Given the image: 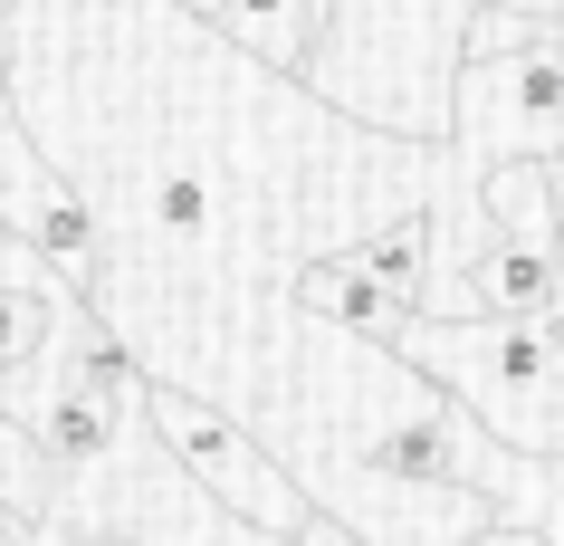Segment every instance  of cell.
Instances as JSON below:
<instances>
[{
	"instance_id": "1",
	"label": "cell",
	"mask_w": 564,
	"mask_h": 546,
	"mask_svg": "<svg viewBox=\"0 0 564 546\" xmlns=\"http://www.w3.org/2000/svg\"><path fill=\"white\" fill-rule=\"evenodd\" d=\"M478 10L564 20V0H335L326 39L306 58V87L373 135L449 144V67H459V30Z\"/></svg>"
},
{
	"instance_id": "2",
	"label": "cell",
	"mask_w": 564,
	"mask_h": 546,
	"mask_svg": "<svg viewBox=\"0 0 564 546\" xmlns=\"http://www.w3.org/2000/svg\"><path fill=\"white\" fill-rule=\"evenodd\" d=\"M392 355L421 384H441L498 451L564 460V335L545 317H412Z\"/></svg>"
},
{
	"instance_id": "3",
	"label": "cell",
	"mask_w": 564,
	"mask_h": 546,
	"mask_svg": "<svg viewBox=\"0 0 564 546\" xmlns=\"http://www.w3.org/2000/svg\"><path fill=\"white\" fill-rule=\"evenodd\" d=\"M449 144L459 163H555L564 153V20L478 10L449 67Z\"/></svg>"
},
{
	"instance_id": "4",
	"label": "cell",
	"mask_w": 564,
	"mask_h": 546,
	"mask_svg": "<svg viewBox=\"0 0 564 546\" xmlns=\"http://www.w3.org/2000/svg\"><path fill=\"white\" fill-rule=\"evenodd\" d=\"M144 431H153V441H163V451H173L230 517H249L259 537H297L306 489L288 480V470H278V451H268L249 422H230L220 403L182 394V384H144Z\"/></svg>"
},
{
	"instance_id": "5",
	"label": "cell",
	"mask_w": 564,
	"mask_h": 546,
	"mask_svg": "<svg viewBox=\"0 0 564 546\" xmlns=\"http://www.w3.org/2000/svg\"><path fill=\"white\" fill-rule=\"evenodd\" d=\"M202 20L230 39L239 58L278 67V77H306L316 39H326V0H202Z\"/></svg>"
},
{
	"instance_id": "6",
	"label": "cell",
	"mask_w": 564,
	"mask_h": 546,
	"mask_svg": "<svg viewBox=\"0 0 564 546\" xmlns=\"http://www.w3.org/2000/svg\"><path fill=\"white\" fill-rule=\"evenodd\" d=\"M498 517H507V527H527L535 546H564V460H517Z\"/></svg>"
},
{
	"instance_id": "7",
	"label": "cell",
	"mask_w": 564,
	"mask_h": 546,
	"mask_svg": "<svg viewBox=\"0 0 564 546\" xmlns=\"http://www.w3.org/2000/svg\"><path fill=\"white\" fill-rule=\"evenodd\" d=\"M58 307H67V288H0V374H20L48 345Z\"/></svg>"
},
{
	"instance_id": "8",
	"label": "cell",
	"mask_w": 564,
	"mask_h": 546,
	"mask_svg": "<svg viewBox=\"0 0 564 546\" xmlns=\"http://www.w3.org/2000/svg\"><path fill=\"white\" fill-rule=\"evenodd\" d=\"M0 288H58V269H48V259H39L10 221H0ZM67 298H77V288H67Z\"/></svg>"
},
{
	"instance_id": "9",
	"label": "cell",
	"mask_w": 564,
	"mask_h": 546,
	"mask_svg": "<svg viewBox=\"0 0 564 546\" xmlns=\"http://www.w3.org/2000/svg\"><path fill=\"white\" fill-rule=\"evenodd\" d=\"M288 546H364V537H355V527H335V517H316V508H306V517H297V537H288Z\"/></svg>"
},
{
	"instance_id": "10",
	"label": "cell",
	"mask_w": 564,
	"mask_h": 546,
	"mask_svg": "<svg viewBox=\"0 0 564 546\" xmlns=\"http://www.w3.org/2000/svg\"><path fill=\"white\" fill-rule=\"evenodd\" d=\"M469 546H535V537H527V527H507V517H498V527H478Z\"/></svg>"
},
{
	"instance_id": "11",
	"label": "cell",
	"mask_w": 564,
	"mask_h": 546,
	"mask_svg": "<svg viewBox=\"0 0 564 546\" xmlns=\"http://www.w3.org/2000/svg\"><path fill=\"white\" fill-rule=\"evenodd\" d=\"M0 546H39V527H30V517H10V508H0Z\"/></svg>"
},
{
	"instance_id": "12",
	"label": "cell",
	"mask_w": 564,
	"mask_h": 546,
	"mask_svg": "<svg viewBox=\"0 0 564 546\" xmlns=\"http://www.w3.org/2000/svg\"><path fill=\"white\" fill-rule=\"evenodd\" d=\"M545 317H564V231H555V298H545Z\"/></svg>"
},
{
	"instance_id": "13",
	"label": "cell",
	"mask_w": 564,
	"mask_h": 546,
	"mask_svg": "<svg viewBox=\"0 0 564 546\" xmlns=\"http://www.w3.org/2000/svg\"><path fill=\"white\" fill-rule=\"evenodd\" d=\"M545 192H555V221H564V153L545 163Z\"/></svg>"
},
{
	"instance_id": "14",
	"label": "cell",
	"mask_w": 564,
	"mask_h": 546,
	"mask_svg": "<svg viewBox=\"0 0 564 546\" xmlns=\"http://www.w3.org/2000/svg\"><path fill=\"white\" fill-rule=\"evenodd\" d=\"M39 546H67V537H48V527H39Z\"/></svg>"
}]
</instances>
